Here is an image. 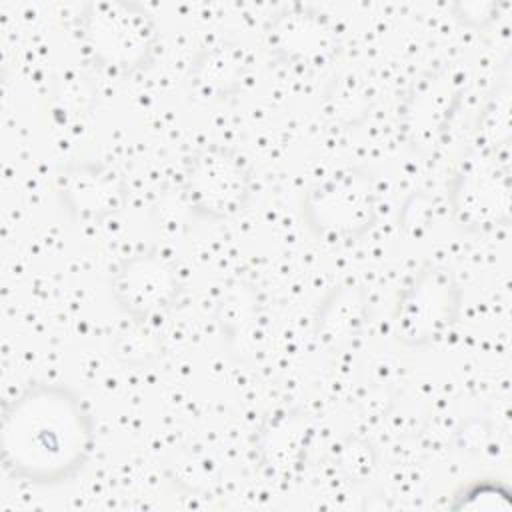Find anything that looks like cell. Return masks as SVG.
Instances as JSON below:
<instances>
[{
  "label": "cell",
  "mask_w": 512,
  "mask_h": 512,
  "mask_svg": "<svg viewBox=\"0 0 512 512\" xmlns=\"http://www.w3.org/2000/svg\"><path fill=\"white\" fill-rule=\"evenodd\" d=\"M90 420L64 388L40 386L4 412L2 460L12 476L52 486L72 478L90 452Z\"/></svg>",
  "instance_id": "obj_1"
},
{
  "label": "cell",
  "mask_w": 512,
  "mask_h": 512,
  "mask_svg": "<svg viewBox=\"0 0 512 512\" xmlns=\"http://www.w3.org/2000/svg\"><path fill=\"white\" fill-rule=\"evenodd\" d=\"M454 286L442 274L426 272L402 300V316L398 318V330L408 344H424L436 338V334L452 318L456 308Z\"/></svg>",
  "instance_id": "obj_2"
},
{
  "label": "cell",
  "mask_w": 512,
  "mask_h": 512,
  "mask_svg": "<svg viewBox=\"0 0 512 512\" xmlns=\"http://www.w3.org/2000/svg\"><path fill=\"white\" fill-rule=\"evenodd\" d=\"M190 194L206 212H228L244 194L240 168L226 156L206 154L190 172Z\"/></svg>",
  "instance_id": "obj_3"
},
{
  "label": "cell",
  "mask_w": 512,
  "mask_h": 512,
  "mask_svg": "<svg viewBox=\"0 0 512 512\" xmlns=\"http://www.w3.org/2000/svg\"><path fill=\"white\" fill-rule=\"evenodd\" d=\"M122 300L136 310H152L164 304L172 292V278L154 258H138L122 272L118 284Z\"/></svg>",
  "instance_id": "obj_4"
}]
</instances>
